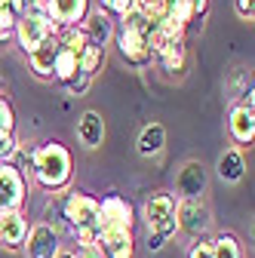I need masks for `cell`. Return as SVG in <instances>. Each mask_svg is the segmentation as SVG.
Wrapping results in <instances>:
<instances>
[{
  "mask_svg": "<svg viewBox=\"0 0 255 258\" xmlns=\"http://www.w3.org/2000/svg\"><path fill=\"white\" fill-rule=\"evenodd\" d=\"M71 169H74V160H71V151L49 139L43 145L34 148V163H31V172H34L37 184L43 190H65L68 181H71Z\"/></svg>",
  "mask_w": 255,
  "mask_h": 258,
  "instance_id": "cell-1",
  "label": "cell"
},
{
  "mask_svg": "<svg viewBox=\"0 0 255 258\" xmlns=\"http://www.w3.org/2000/svg\"><path fill=\"white\" fill-rule=\"evenodd\" d=\"M61 215H65L68 228L74 231L77 243H99V200L89 197L83 190H74L61 203Z\"/></svg>",
  "mask_w": 255,
  "mask_h": 258,
  "instance_id": "cell-2",
  "label": "cell"
},
{
  "mask_svg": "<svg viewBox=\"0 0 255 258\" xmlns=\"http://www.w3.org/2000/svg\"><path fill=\"white\" fill-rule=\"evenodd\" d=\"M175 206H178V197L169 190H154L151 197L145 200L142 206V218L148 224V234H157L160 240H169L178 224H175Z\"/></svg>",
  "mask_w": 255,
  "mask_h": 258,
  "instance_id": "cell-3",
  "label": "cell"
},
{
  "mask_svg": "<svg viewBox=\"0 0 255 258\" xmlns=\"http://www.w3.org/2000/svg\"><path fill=\"white\" fill-rule=\"evenodd\" d=\"M58 34V28L46 19V13H28V16H16V31H13V37L16 43L22 46L25 55H31L46 37Z\"/></svg>",
  "mask_w": 255,
  "mask_h": 258,
  "instance_id": "cell-4",
  "label": "cell"
},
{
  "mask_svg": "<svg viewBox=\"0 0 255 258\" xmlns=\"http://www.w3.org/2000/svg\"><path fill=\"white\" fill-rule=\"evenodd\" d=\"M25 197H28V178L13 163H0V215L22 212Z\"/></svg>",
  "mask_w": 255,
  "mask_h": 258,
  "instance_id": "cell-5",
  "label": "cell"
},
{
  "mask_svg": "<svg viewBox=\"0 0 255 258\" xmlns=\"http://www.w3.org/2000/svg\"><path fill=\"white\" fill-rule=\"evenodd\" d=\"M136 212L133 203L123 200L120 194H108L99 200V228L102 231H133Z\"/></svg>",
  "mask_w": 255,
  "mask_h": 258,
  "instance_id": "cell-6",
  "label": "cell"
},
{
  "mask_svg": "<svg viewBox=\"0 0 255 258\" xmlns=\"http://www.w3.org/2000/svg\"><path fill=\"white\" fill-rule=\"evenodd\" d=\"M22 249H25V258H58L61 237H58V231L52 224L40 221L34 228H28V237H25Z\"/></svg>",
  "mask_w": 255,
  "mask_h": 258,
  "instance_id": "cell-7",
  "label": "cell"
},
{
  "mask_svg": "<svg viewBox=\"0 0 255 258\" xmlns=\"http://www.w3.org/2000/svg\"><path fill=\"white\" fill-rule=\"evenodd\" d=\"M43 13L58 31L80 28V22L89 13V0H43Z\"/></svg>",
  "mask_w": 255,
  "mask_h": 258,
  "instance_id": "cell-8",
  "label": "cell"
},
{
  "mask_svg": "<svg viewBox=\"0 0 255 258\" xmlns=\"http://www.w3.org/2000/svg\"><path fill=\"white\" fill-rule=\"evenodd\" d=\"M117 46H120V55L126 64H133V68H145V64H151V49H148V37L136 34V31H126L120 28L117 31Z\"/></svg>",
  "mask_w": 255,
  "mask_h": 258,
  "instance_id": "cell-9",
  "label": "cell"
},
{
  "mask_svg": "<svg viewBox=\"0 0 255 258\" xmlns=\"http://www.w3.org/2000/svg\"><path fill=\"white\" fill-rule=\"evenodd\" d=\"M80 31H83V37L92 43V46H108L114 40V19L102 10H89L86 19L80 22Z\"/></svg>",
  "mask_w": 255,
  "mask_h": 258,
  "instance_id": "cell-10",
  "label": "cell"
},
{
  "mask_svg": "<svg viewBox=\"0 0 255 258\" xmlns=\"http://www.w3.org/2000/svg\"><path fill=\"white\" fill-rule=\"evenodd\" d=\"M175 224H178V231H184V234H197V231H203L206 224H209V212L197 200H178V206H175Z\"/></svg>",
  "mask_w": 255,
  "mask_h": 258,
  "instance_id": "cell-11",
  "label": "cell"
},
{
  "mask_svg": "<svg viewBox=\"0 0 255 258\" xmlns=\"http://www.w3.org/2000/svg\"><path fill=\"white\" fill-rule=\"evenodd\" d=\"M95 246L105 252V258H133L136 255L133 231H102Z\"/></svg>",
  "mask_w": 255,
  "mask_h": 258,
  "instance_id": "cell-12",
  "label": "cell"
},
{
  "mask_svg": "<svg viewBox=\"0 0 255 258\" xmlns=\"http://www.w3.org/2000/svg\"><path fill=\"white\" fill-rule=\"evenodd\" d=\"M228 133L240 148H249L252 139H255V111L234 105L231 114H228Z\"/></svg>",
  "mask_w": 255,
  "mask_h": 258,
  "instance_id": "cell-13",
  "label": "cell"
},
{
  "mask_svg": "<svg viewBox=\"0 0 255 258\" xmlns=\"http://www.w3.org/2000/svg\"><path fill=\"white\" fill-rule=\"evenodd\" d=\"M58 34H52V37H46L34 52L28 55V64H31V71H34L37 77H46V80H52V68H55V55H58Z\"/></svg>",
  "mask_w": 255,
  "mask_h": 258,
  "instance_id": "cell-14",
  "label": "cell"
},
{
  "mask_svg": "<svg viewBox=\"0 0 255 258\" xmlns=\"http://www.w3.org/2000/svg\"><path fill=\"white\" fill-rule=\"evenodd\" d=\"M28 237V218L22 212H7L0 215V246L19 249Z\"/></svg>",
  "mask_w": 255,
  "mask_h": 258,
  "instance_id": "cell-15",
  "label": "cell"
},
{
  "mask_svg": "<svg viewBox=\"0 0 255 258\" xmlns=\"http://www.w3.org/2000/svg\"><path fill=\"white\" fill-rule=\"evenodd\" d=\"M77 139L83 142V148H99L102 139H105V120H102V114L86 111L77 120Z\"/></svg>",
  "mask_w": 255,
  "mask_h": 258,
  "instance_id": "cell-16",
  "label": "cell"
},
{
  "mask_svg": "<svg viewBox=\"0 0 255 258\" xmlns=\"http://www.w3.org/2000/svg\"><path fill=\"white\" fill-rule=\"evenodd\" d=\"M136 148H139L142 157H157V154L166 148V129H163L160 123H148V126L142 129Z\"/></svg>",
  "mask_w": 255,
  "mask_h": 258,
  "instance_id": "cell-17",
  "label": "cell"
},
{
  "mask_svg": "<svg viewBox=\"0 0 255 258\" xmlns=\"http://www.w3.org/2000/svg\"><path fill=\"white\" fill-rule=\"evenodd\" d=\"M243 175H246V160H243V154L237 148H231V151H225L218 157V178L221 181L237 184V181H243Z\"/></svg>",
  "mask_w": 255,
  "mask_h": 258,
  "instance_id": "cell-18",
  "label": "cell"
},
{
  "mask_svg": "<svg viewBox=\"0 0 255 258\" xmlns=\"http://www.w3.org/2000/svg\"><path fill=\"white\" fill-rule=\"evenodd\" d=\"M200 190H203V169L197 163H187L178 178V194H184V200H197Z\"/></svg>",
  "mask_w": 255,
  "mask_h": 258,
  "instance_id": "cell-19",
  "label": "cell"
},
{
  "mask_svg": "<svg viewBox=\"0 0 255 258\" xmlns=\"http://www.w3.org/2000/svg\"><path fill=\"white\" fill-rule=\"evenodd\" d=\"M102 64H105V49H102V46H92V43L86 40V46H83V55H80V74H86V77H95Z\"/></svg>",
  "mask_w": 255,
  "mask_h": 258,
  "instance_id": "cell-20",
  "label": "cell"
},
{
  "mask_svg": "<svg viewBox=\"0 0 255 258\" xmlns=\"http://www.w3.org/2000/svg\"><path fill=\"white\" fill-rule=\"evenodd\" d=\"M209 243H212V258H243L240 243H237L234 234H218V237L209 240Z\"/></svg>",
  "mask_w": 255,
  "mask_h": 258,
  "instance_id": "cell-21",
  "label": "cell"
},
{
  "mask_svg": "<svg viewBox=\"0 0 255 258\" xmlns=\"http://www.w3.org/2000/svg\"><path fill=\"white\" fill-rule=\"evenodd\" d=\"M136 7H139V0H102V4H99V10H102V13H108L111 19H123V16H130Z\"/></svg>",
  "mask_w": 255,
  "mask_h": 258,
  "instance_id": "cell-22",
  "label": "cell"
},
{
  "mask_svg": "<svg viewBox=\"0 0 255 258\" xmlns=\"http://www.w3.org/2000/svg\"><path fill=\"white\" fill-rule=\"evenodd\" d=\"M184 61H187V49L184 46H175V49H169V52H163L160 55V64L166 71H184Z\"/></svg>",
  "mask_w": 255,
  "mask_h": 258,
  "instance_id": "cell-23",
  "label": "cell"
},
{
  "mask_svg": "<svg viewBox=\"0 0 255 258\" xmlns=\"http://www.w3.org/2000/svg\"><path fill=\"white\" fill-rule=\"evenodd\" d=\"M13 129H16V117H13V108L10 102L0 95V136H13Z\"/></svg>",
  "mask_w": 255,
  "mask_h": 258,
  "instance_id": "cell-24",
  "label": "cell"
},
{
  "mask_svg": "<svg viewBox=\"0 0 255 258\" xmlns=\"http://www.w3.org/2000/svg\"><path fill=\"white\" fill-rule=\"evenodd\" d=\"M16 31V13L13 10H0V43H7Z\"/></svg>",
  "mask_w": 255,
  "mask_h": 258,
  "instance_id": "cell-25",
  "label": "cell"
},
{
  "mask_svg": "<svg viewBox=\"0 0 255 258\" xmlns=\"http://www.w3.org/2000/svg\"><path fill=\"white\" fill-rule=\"evenodd\" d=\"M13 13H16V16L43 13V0H13Z\"/></svg>",
  "mask_w": 255,
  "mask_h": 258,
  "instance_id": "cell-26",
  "label": "cell"
},
{
  "mask_svg": "<svg viewBox=\"0 0 255 258\" xmlns=\"http://www.w3.org/2000/svg\"><path fill=\"white\" fill-rule=\"evenodd\" d=\"M89 83H92V77H86V74L77 71V77H71V80L65 83V89H68V95H83V92L89 89Z\"/></svg>",
  "mask_w": 255,
  "mask_h": 258,
  "instance_id": "cell-27",
  "label": "cell"
},
{
  "mask_svg": "<svg viewBox=\"0 0 255 258\" xmlns=\"http://www.w3.org/2000/svg\"><path fill=\"white\" fill-rule=\"evenodd\" d=\"M74 258H105V252L95 246V243H77V252Z\"/></svg>",
  "mask_w": 255,
  "mask_h": 258,
  "instance_id": "cell-28",
  "label": "cell"
},
{
  "mask_svg": "<svg viewBox=\"0 0 255 258\" xmlns=\"http://www.w3.org/2000/svg\"><path fill=\"white\" fill-rule=\"evenodd\" d=\"M234 10H237V16L243 22H252V16H255V0H234Z\"/></svg>",
  "mask_w": 255,
  "mask_h": 258,
  "instance_id": "cell-29",
  "label": "cell"
},
{
  "mask_svg": "<svg viewBox=\"0 0 255 258\" xmlns=\"http://www.w3.org/2000/svg\"><path fill=\"white\" fill-rule=\"evenodd\" d=\"M187 258H212V243L209 240H197L194 246H190Z\"/></svg>",
  "mask_w": 255,
  "mask_h": 258,
  "instance_id": "cell-30",
  "label": "cell"
},
{
  "mask_svg": "<svg viewBox=\"0 0 255 258\" xmlns=\"http://www.w3.org/2000/svg\"><path fill=\"white\" fill-rule=\"evenodd\" d=\"M184 4H190L197 16H203V13H206V7H209V0H184Z\"/></svg>",
  "mask_w": 255,
  "mask_h": 258,
  "instance_id": "cell-31",
  "label": "cell"
},
{
  "mask_svg": "<svg viewBox=\"0 0 255 258\" xmlns=\"http://www.w3.org/2000/svg\"><path fill=\"white\" fill-rule=\"evenodd\" d=\"M0 10H13V0H0Z\"/></svg>",
  "mask_w": 255,
  "mask_h": 258,
  "instance_id": "cell-32",
  "label": "cell"
},
{
  "mask_svg": "<svg viewBox=\"0 0 255 258\" xmlns=\"http://www.w3.org/2000/svg\"><path fill=\"white\" fill-rule=\"evenodd\" d=\"M58 258H74V252H58Z\"/></svg>",
  "mask_w": 255,
  "mask_h": 258,
  "instance_id": "cell-33",
  "label": "cell"
}]
</instances>
